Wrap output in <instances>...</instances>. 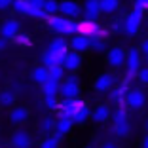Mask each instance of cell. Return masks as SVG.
<instances>
[{
	"label": "cell",
	"instance_id": "obj_46",
	"mask_svg": "<svg viewBox=\"0 0 148 148\" xmlns=\"http://www.w3.org/2000/svg\"><path fill=\"white\" fill-rule=\"evenodd\" d=\"M27 2H29V0H27Z\"/></svg>",
	"mask_w": 148,
	"mask_h": 148
},
{
	"label": "cell",
	"instance_id": "obj_23",
	"mask_svg": "<svg viewBox=\"0 0 148 148\" xmlns=\"http://www.w3.org/2000/svg\"><path fill=\"white\" fill-rule=\"evenodd\" d=\"M32 80H34L36 84H40V86H42L44 82H48L49 80L48 69H46V66H36V69L32 70Z\"/></svg>",
	"mask_w": 148,
	"mask_h": 148
},
{
	"label": "cell",
	"instance_id": "obj_13",
	"mask_svg": "<svg viewBox=\"0 0 148 148\" xmlns=\"http://www.w3.org/2000/svg\"><path fill=\"white\" fill-rule=\"evenodd\" d=\"M82 66V55L80 53H74V51H69L65 57V61H63V69L66 72H76V70Z\"/></svg>",
	"mask_w": 148,
	"mask_h": 148
},
{
	"label": "cell",
	"instance_id": "obj_1",
	"mask_svg": "<svg viewBox=\"0 0 148 148\" xmlns=\"http://www.w3.org/2000/svg\"><path fill=\"white\" fill-rule=\"evenodd\" d=\"M46 23H48V27L51 29L53 32H57V34H78L80 32V23L78 21H74V19H66L63 17V15H49L48 19H46Z\"/></svg>",
	"mask_w": 148,
	"mask_h": 148
},
{
	"label": "cell",
	"instance_id": "obj_6",
	"mask_svg": "<svg viewBox=\"0 0 148 148\" xmlns=\"http://www.w3.org/2000/svg\"><path fill=\"white\" fill-rule=\"evenodd\" d=\"M125 59H127V51L120 46H114L108 49L106 53V61L112 69H120V66H125Z\"/></svg>",
	"mask_w": 148,
	"mask_h": 148
},
{
	"label": "cell",
	"instance_id": "obj_47",
	"mask_svg": "<svg viewBox=\"0 0 148 148\" xmlns=\"http://www.w3.org/2000/svg\"><path fill=\"white\" fill-rule=\"evenodd\" d=\"M87 148H89V146H87Z\"/></svg>",
	"mask_w": 148,
	"mask_h": 148
},
{
	"label": "cell",
	"instance_id": "obj_19",
	"mask_svg": "<svg viewBox=\"0 0 148 148\" xmlns=\"http://www.w3.org/2000/svg\"><path fill=\"white\" fill-rule=\"evenodd\" d=\"M10 120L13 123H23L29 120V110L25 106H15L13 110H10Z\"/></svg>",
	"mask_w": 148,
	"mask_h": 148
},
{
	"label": "cell",
	"instance_id": "obj_11",
	"mask_svg": "<svg viewBox=\"0 0 148 148\" xmlns=\"http://www.w3.org/2000/svg\"><path fill=\"white\" fill-rule=\"evenodd\" d=\"M69 46L72 48V51H74V53H80V55H82L84 51H89V49H91V40H89V36L74 34Z\"/></svg>",
	"mask_w": 148,
	"mask_h": 148
},
{
	"label": "cell",
	"instance_id": "obj_16",
	"mask_svg": "<svg viewBox=\"0 0 148 148\" xmlns=\"http://www.w3.org/2000/svg\"><path fill=\"white\" fill-rule=\"evenodd\" d=\"M72 127H74L72 118H59L57 123H55V131H53V135H55L57 139H63V137L72 129Z\"/></svg>",
	"mask_w": 148,
	"mask_h": 148
},
{
	"label": "cell",
	"instance_id": "obj_44",
	"mask_svg": "<svg viewBox=\"0 0 148 148\" xmlns=\"http://www.w3.org/2000/svg\"><path fill=\"white\" fill-rule=\"evenodd\" d=\"M144 131H146V135H148V120L144 122Z\"/></svg>",
	"mask_w": 148,
	"mask_h": 148
},
{
	"label": "cell",
	"instance_id": "obj_40",
	"mask_svg": "<svg viewBox=\"0 0 148 148\" xmlns=\"http://www.w3.org/2000/svg\"><path fill=\"white\" fill-rule=\"evenodd\" d=\"M140 53H144V57H146L148 55V38L146 40H143V44H140Z\"/></svg>",
	"mask_w": 148,
	"mask_h": 148
},
{
	"label": "cell",
	"instance_id": "obj_9",
	"mask_svg": "<svg viewBox=\"0 0 148 148\" xmlns=\"http://www.w3.org/2000/svg\"><path fill=\"white\" fill-rule=\"evenodd\" d=\"M80 103L82 101L78 99H63L61 103H59V118H72L74 114H76V110H78Z\"/></svg>",
	"mask_w": 148,
	"mask_h": 148
},
{
	"label": "cell",
	"instance_id": "obj_4",
	"mask_svg": "<svg viewBox=\"0 0 148 148\" xmlns=\"http://www.w3.org/2000/svg\"><path fill=\"white\" fill-rule=\"evenodd\" d=\"M146 103V95L143 93V89L139 87H133V89H127V95H125V106L131 110H139L144 106Z\"/></svg>",
	"mask_w": 148,
	"mask_h": 148
},
{
	"label": "cell",
	"instance_id": "obj_3",
	"mask_svg": "<svg viewBox=\"0 0 148 148\" xmlns=\"http://www.w3.org/2000/svg\"><path fill=\"white\" fill-rule=\"evenodd\" d=\"M140 61H143V53L139 48H131L127 51V59H125V69H127V78L125 82H131L140 70Z\"/></svg>",
	"mask_w": 148,
	"mask_h": 148
},
{
	"label": "cell",
	"instance_id": "obj_5",
	"mask_svg": "<svg viewBox=\"0 0 148 148\" xmlns=\"http://www.w3.org/2000/svg\"><path fill=\"white\" fill-rule=\"evenodd\" d=\"M140 23H143V13L137 12V10H133V12L125 17V21H123V31H125V34L127 36H135L137 32H139V29H140Z\"/></svg>",
	"mask_w": 148,
	"mask_h": 148
},
{
	"label": "cell",
	"instance_id": "obj_22",
	"mask_svg": "<svg viewBox=\"0 0 148 148\" xmlns=\"http://www.w3.org/2000/svg\"><path fill=\"white\" fill-rule=\"evenodd\" d=\"M114 125H120V123H125L127 122V106L125 105H120L116 110H112V118Z\"/></svg>",
	"mask_w": 148,
	"mask_h": 148
},
{
	"label": "cell",
	"instance_id": "obj_18",
	"mask_svg": "<svg viewBox=\"0 0 148 148\" xmlns=\"http://www.w3.org/2000/svg\"><path fill=\"white\" fill-rule=\"evenodd\" d=\"M48 51H51V53H69V44H66L65 36L53 38L48 46Z\"/></svg>",
	"mask_w": 148,
	"mask_h": 148
},
{
	"label": "cell",
	"instance_id": "obj_24",
	"mask_svg": "<svg viewBox=\"0 0 148 148\" xmlns=\"http://www.w3.org/2000/svg\"><path fill=\"white\" fill-rule=\"evenodd\" d=\"M101 13H114L120 8V0H99Z\"/></svg>",
	"mask_w": 148,
	"mask_h": 148
},
{
	"label": "cell",
	"instance_id": "obj_43",
	"mask_svg": "<svg viewBox=\"0 0 148 148\" xmlns=\"http://www.w3.org/2000/svg\"><path fill=\"white\" fill-rule=\"evenodd\" d=\"M143 148H148V135H144L143 139Z\"/></svg>",
	"mask_w": 148,
	"mask_h": 148
},
{
	"label": "cell",
	"instance_id": "obj_37",
	"mask_svg": "<svg viewBox=\"0 0 148 148\" xmlns=\"http://www.w3.org/2000/svg\"><path fill=\"white\" fill-rule=\"evenodd\" d=\"M133 10H137V12L143 13L144 10H148V0H135V8Z\"/></svg>",
	"mask_w": 148,
	"mask_h": 148
},
{
	"label": "cell",
	"instance_id": "obj_10",
	"mask_svg": "<svg viewBox=\"0 0 148 148\" xmlns=\"http://www.w3.org/2000/svg\"><path fill=\"white\" fill-rule=\"evenodd\" d=\"M19 29H21V25H19L17 19H8V21H4L2 27H0V36L4 40H13L19 34Z\"/></svg>",
	"mask_w": 148,
	"mask_h": 148
},
{
	"label": "cell",
	"instance_id": "obj_8",
	"mask_svg": "<svg viewBox=\"0 0 148 148\" xmlns=\"http://www.w3.org/2000/svg\"><path fill=\"white\" fill-rule=\"evenodd\" d=\"M114 84H116V76L112 72H105V74H101V76H97L93 87H95L97 93H108L114 87Z\"/></svg>",
	"mask_w": 148,
	"mask_h": 148
},
{
	"label": "cell",
	"instance_id": "obj_32",
	"mask_svg": "<svg viewBox=\"0 0 148 148\" xmlns=\"http://www.w3.org/2000/svg\"><path fill=\"white\" fill-rule=\"evenodd\" d=\"M31 36L25 34V32H19L15 38H13V44H17V46H31Z\"/></svg>",
	"mask_w": 148,
	"mask_h": 148
},
{
	"label": "cell",
	"instance_id": "obj_25",
	"mask_svg": "<svg viewBox=\"0 0 148 148\" xmlns=\"http://www.w3.org/2000/svg\"><path fill=\"white\" fill-rule=\"evenodd\" d=\"M15 91L13 89H4V91H0V105L2 106H12L15 103Z\"/></svg>",
	"mask_w": 148,
	"mask_h": 148
},
{
	"label": "cell",
	"instance_id": "obj_26",
	"mask_svg": "<svg viewBox=\"0 0 148 148\" xmlns=\"http://www.w3.org/2000/svg\"><path fill=\"white\" fill-rule=\"evenodd\" d=\"M55 123H57V120H55V118L48 116V118H44V120H42V123H40V129H42L44 133L51 135L53 131H55Z\"/></svg>",
	"mask_w": 148,
	"mask_h": 148
},
{
	"label": "cell",
	"instance_id": "obj_15",
	"mask_svg": "<svg viewBox=\"0 0 148 148\" xmlns=\"http://www.w3.org/2000/svg\"><path fill=\"white\" fill-rule=\"evenodd\" d=\"M112 118V110L108 105H99L95 110H91V120L97 123H105Z\"/></svg>",
	"mask_w": 148,
	"mask_h": 148
},
{
	"label": "cell",
	"instance_id": "obj_7",
	"mask_svg": "<svg viewBox=\"0 0 148 148\" xmlns=\"http://www.w3.org/2000/svg\"><path fill=\"white\" fill-rule=\"evenodd\" d=\"M80 13H82V6L74 0H63L59 4V15H63L66 19H76Z\"/></svg>",
	"mask_w": 148,
	"mask_h": 148
},
{
	"label": "cell",
	"instance_id": "obj_38",
	"mask_svg": "<svg viewBox=\"0 0 148 148\" xmlns=\"http://www.w3.org/2000/svg\"><path fill=\"white\" fill-rule=\"evenodd\" d=\"M44 2H46V0H29V8L44 10Z\"/></svg>",
	"mask_w": 148,
	"mask_h": 148
},
{
	"label": "cell",
	"instance_id": "obj_28",
	"mask_svg": "<svg viewBox=\"0 0 148 148\" xmlns=\"http://www.w3.org/2000/svg\"><path fill=\"white\" fill-rule=\"evenodd\" d=\"M48 72H49V80H55V82L65 80V69L63 66H51V69H48Z\"/></svg>",
	"mask_w": 148,
	"mask_h": 148
},
{
	"label": "cell",
	"instance_id": "obj_39",
	"mask_svg": "<svg viewBox=\"0 0 148 148\" xmlns=\"http://www.w3.org/2000/svg\"><path fill=\"white\" fill-rule=\"evenodd\" d=\"M15 0H0V12H4V10H10L13 6Z\"/></svg>",
	"mask_w": 148,
	"mask_h": 148
},
{
	"label": "cell",
	"instance_id": "obj_34",
	"mask_svg": "<svg viewBox=\"0 0 148 148\" xmlns=\"http://www.w3.org/2000/svg\"><path fill=\"white\" fill-rule=\"evenodd\" d=\"M91 49L95 53H105V49H106V40H97V42H91Z\"/></svg>",
	"mask_w": 148,
	"mask_h": 148
},
{
	"label": "cell",
	"instance_id": "obj_41",
	"mask_svg": "<svg viewBox=\"0 0 148 148\" xmlns=\"http://www.w3.org/2000/svg\"><path fill=\"white\" fill-rule=\"evenodd\" d=\"M101 148H118V146H116V143H112V140H106V143L101 144Z\"/></svg>",
	"mask_w": 148,
	"mask_h": 148
},
{
	"label": "cell",
	"instance_id": "obj_20",
	"mask_svg": "<svg viewBox=\"0 0 148 148\" xmlns=\"http://www.w3.org/2000/svg\"><path fill=\"white\" fill-rule=\"evenodd\" d=\"M91 116V110H89V106H87V103H80V106H78V110H76V114L72 116V122L74 123H84L87 120V118Z\"/></svg>",
	"mask_w": 148,
	"mask_h": 148
},
{
	"label": "cell",
	"instance_id": "obj_36",
	"mask_svg": "<svg viewBox=\"0 0 148 148\" xmlns=\"http://www.w3.org/2000/svg\"><path fill=\"white\" fill-rule=\"evenodd\" d=\"M46 106L51 110L59 108V101H57V97H46Z\"/></svg>",
	"mask_w": 148,
	"mask_h": 148
},
{
	"label": "cell",
	"instance_id": "obj_27",
	"mask_svg": "<svg viewBox=\"0 0 148 148\" xmlns=\"http://www.w3.org/2000/svg\"><path fill=\"white\" fill-rule=\"evenodd\" d=\"M59 4H61L59 0H46V2H44V12L48 13V17L59 13Z\"/></svg>",
	"mask_w": 148,
	"mask_h": 148
},
{
	"label": "cell",
	"instance_id": "obj_30",
	"mask_svg": "<svg viewBox=\"0 0 148 148\" xmlns=\"http://www.w3.org/2000/svg\"><path fill=\"white\" fill-rule=\"evenodd\" d=\"M12 8H13V12L19 13V15H27V13H29V2H27V0H15Z\"/></svg>",
	"mask_w": 148,
	"mask_h": 148
},
{
	"label": "cell",
	"instance_id": "obj_42",
	"mask_svg": "<svg viewBox=\"0 0 148 148\" xmlns=\"http://www.w3.org/2000/svg\"><path fill=\"white\" fill-rule=\"evenodd\" d=\"M6 46H8V40H4L2 36H0V51H4V49H6Z\"/></svg>",
	"mask_w": 148,
	"mask_h": 148
},
{
	"label": "cell",
	"instance_id": "obj_31",
	"mask_svg": "<svg viewBox=\"0 0 148 148\" xmlns=\"http://www.w3.org/2000/svg\"><path fill=\"white\" fill-rule=\"evenodd\" d=\"M114 133H116L118 137H127V135L131 133V125H129V122L120 123V125H114Z\"/></svg>",
	"mask_w": 148,
	"mask_h": 148
},
{
	"label": "cell",
	"instance_id": "obj_33",
	"mask_svg": "<svg viewBox=\"0 0 148 148\" xmlns=\"http://www.w3.org/2000/svg\"><path fill=\"white\" fill-rule=\"evenodd\" d=\"M29 17L32 19H48V13L44 12V10H34V8H29V13H27Z\"/></svg>",
	"mask_w": 148,
	"mask_h": 148
},
{
	"label": "cell",
	"instance_id": "obj_29",
	"mask_svg": "<svg viewBox=\"0 0 148 148\" xmlns=\"http://www.w3.org/2000/svg\"><path fill=\"white\" fill-rule=\"evenodd\" d=\"M59 143H61V139H57L55 135H48L46 139L40 143V148H59Z\"/></svg>",
	"mask_w": 148,
	"mask_h": 148
},
{
	"label": "cell",
	"instance_id": "obj_14",
	"mask_svg": "<svg viewBox=\"0 0 148 148\" xmlns=\"http://www.w3.org/2000/svg\"><path fill=\"white\" fill-rule=\"evenodd\" d=\"M31 144H32V139L27 131L19 129L12 135V146L13 148H31Z\"/></svg>",
	"mask_w": 148,
	"mask_h": 148
},
{
	"label": "cell",
	"instance_id": "obj_45",
	"mask_svg": "<svg viewBox=\"0 0 148 148\" xmlns=\"http://www.w3.org/2000/svg\"><path fill=\"white\" fill-rule=\"evenodd\" d=\"M144 61H146V66H148V55H146V57H144Z\"/></svg>",
	"mask_w": 148,
	"mask_h": 148
},
{
	"label": "cell",
	"instance_id": "obj_21",
	"mask_svg": "<svg viewBox=\"0 0 148 148\" xmlns=\"http://www.w3.org/2000/svg\"><path fill=\"white\" fill-rule=\"evenodd\" d=\"M59 87H61V82H55V80H48V82H44L42 84L44 97H57V95H59Z\"/></svg>",
	"mask_w": 148,
	"mask_h": 148
},
{
	"label": "cell",
	"instance_id": "obj_35",
	"mask_svg": "<svg viewBox=\"0 0 148 148\" xmlns=\"http://www.w3.org/2000/svg\"><path fill=\"white\" fill-rule=\"evenodd\" d=\"M137 78H139V82H140V84L148 86V66H143V69L139 70V74H137Z\"/></svg>",
	"mask_w": 148,
	"mask_h": 148
},
{
	"label": "cell",
	"instance_id": "obj_2",
	"mask_svg": "<svg viewBox=\"0 0 148 148\" xmlns=\"http://www.w3.org/2000/svg\"><path fill=\"white\" fill-rule=\"evenodd\" d=\"M59 95L63 99H78L80 95V80L76 74H70V76H65V80L61 82V87H59Z\"/></svg>",
	"mask_w": 148,
	"mask_h": 148
},
{
	"label": "cell",
	"instance_id": "obj_12",
	"mask_svg": "<svg viewBox=\"0 0 148 148\" xmlns=\"http://www.w3.org/2000/svg\"><path fill=\"white\" fill-rule=\"evenodd\" d=\"M82 13L86 15L87 21H95V19L101 15L99 0H86V2H84V8H82Z\"/></svg>",
	"mask_w": 148,
	"mask_h": 148
},
{
	"label": "cell",
	"instance_id": "obj_17",
	"mask_svg": "<svg viewBox=\"0 0 148 148\" xmlns=\"http://www.w3.org/2000/svg\"><path fill=\"white\" fill-rule=\"evenodd\" d=\"M110 101L112 103H116L118 106L120 105H125V95H127V82H123L122 86H118V87H112L110 89Z\"/></svg>",
	"mask_w": 148,
	"mask_h": 148
}]
</instances>
